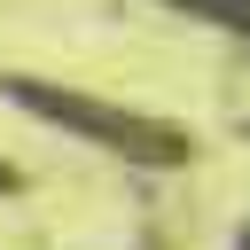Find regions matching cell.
Listing matches in <instances>:
<instances>
[{
  "instance_id": "cell-2",
  "label": "cell",
  "mask_w": 250,
  "mask_h": 250,
  "mask_svg": "<svg viewBox=\"0 0 250 250\" xmlns=\"http://www.w3.org/2000/svg\"><path fill=\"white\" fill-rule=\"evenodd\" d=\"M172 8L211 16V23H227V31H242V39H250V0H172Z\"/></svg>"
},
{
  "instance_id": "cell-3",
  "label": "cell",
  "mask_w": 250,
  "mask_h": 250,
  "mask_svg": "<svg viewBox=\"0 0 250 250\" xmlns=\"http://www.w3.org/2000/svg\"><path fill=\"white\" fill-rule=\"evenodd\" d=\"M16 188H23V172H16L8 156H0V195H16Z\"/></svg>"
},
{
  "instance_id": "cell-4",
  "label": "cell",
  "mask_w": 250,
  "mask_h": 250,
  "mask_svg": "<svg viewBox=\"0 0 250 250\" xmlns=\"http://www.w3.org/2000/svg\"><path fill=\"white\" fill-rule=\"evenodd\" d=\"M234 250H250V227H242V234H234Z\"/></svg>"
},
{
  "instance_id": "cell-1",
  "label": "cell",
  "mask_w": 250,
  "mask_h": 250,
  "mask_svg": "<svg viewBox=\"0 0 250 250\" xmlns=\"http://www.w3.org/2000/svg\"><path fill=\"white\" fill-rule=\"evenodd\" d=\"M0 94H8L16 109H31L39 125H55V133H70V141H86V148H109L117 164H141V172H180V164L195 156V141H188L180 125L141 117V109L102 102V94H78V86H55V78H31V70H8Z\"/></svg>"
}]
</instances>
